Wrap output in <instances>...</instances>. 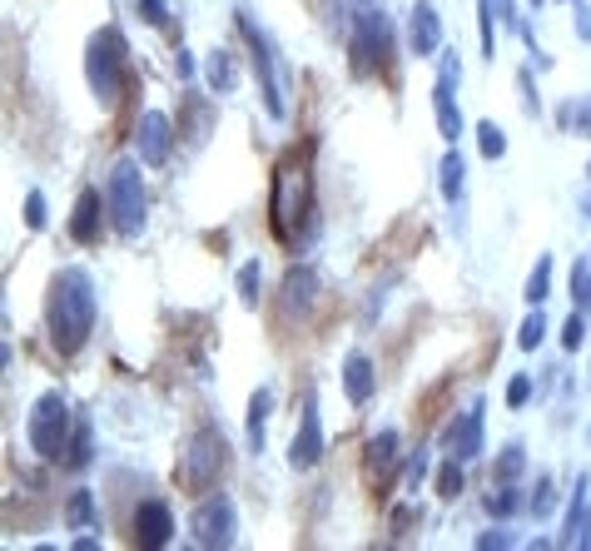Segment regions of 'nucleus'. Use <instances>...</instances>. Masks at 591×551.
<instances>
[{
	"instance_id": "1",
	"label": "nucleus",
	"mask_w": 591,
	"mask_h": 551,
	"mask_svg": "<svg viewBox=\"0 0 591 551\" xmlns=\"http://www.w3.org/2000/svg\"><path fill=\"white\" fill-rule=\"evenodd\" d=\"M95 308H100L95 278L85 274V269H75V264L60 269L55 283H50V303H45L50 343H55L60 353H80L85 338H90V328H95Z\"/></svg>"
},
{
	"instance_id": "2",
	"label": "nucleus",
	"mask_w": 591,
	"mask_h": 551,
	"mask_svg": "<svg viewBox=\"0 0 591 551\" xmlns=\"http://www.w3.org/2000/svg\"><path fill=\"white\" fill-rule=\"evenodd\" d=\"M90 90L100 105H120L125 80H130V45L120 35V25H105L100 35H90V60H85Z\"/></svg>"
},
{
	"instance_id": "3",
	"label": "nucleus",
	"mask_w": 591,
	"mask_h": 551,
	"mask_svg": "<svg viewBox=\"0 0 591 551\" xmlns=\"http://www.w3.org/2000/svg\"><path fill=\"white\" fill-rule=\"evenodd\" d=\"M224 462H229L224 432H219V427H194V432H189V442H184V452H179L174 477H179V487H184V492H194V497H199V492H209V487L219 482Z\"/></svg>"
},
{
	"instance_id": "4",
	"label": "nucleus",
	"mask_w": 591,
	"mask_h": 551,
	"mask_svg": "<svg viewBox=\"0 0 591 551\" xmlns=\"http://www.w3.org/2000/svg\"><path fill=\"white\" fill-rule=\"evenodd\" d=\"M308 169L303 159H284L274 174V199H269V224L279 234V244H298V219H308Z\"/></svg>"
},
{
	"instance_id": "5",
	"label": "nucleus",
	"mask_w": 591,
	"mask_h": 551,
	"mask_svg": "<svg viewBox=\"0 0 591 551\" xmlns=\"http://www.w3.org/2000/svg\"><path fill=\"white\" fill-rule=\"evenodd\" d=\"M105 204H110L115 234L135 239V234L145 229V179H140V164H135V159H125V164L110 169V179H105Z\"/></svg>"
},
{
	"instance_id": "6",
	"label": "nucleus",
	"mask_w": 591,
	"mask_h": 551,
	"mask_svg": "<svg viewBox=\"0 0 591 551\" xmlns=\"http://www.w3.org/2000/svg\"><path fill=\"white\" fill-rule=\"evenodd\" d=\"M25 442L35 447V457H60L70 447V403L60 393H45L35 403V413L25 422Z\"/></svg>"
},
{
	"instance_id": "7",
	"label": "nucleus",
	"mask_w": 591,
	"mask_h": 551,
	"mask_svg": "<svg viewBox=\"0 0 591 551\" xmlns=\"http://www.w3.org/2000/svg\"><path fill=\"white\" fill-rule=\"evenodd\" d=\"M189 532H194L199 547H234V532H239V512H234V502H229L224 492L204 497V502L194 507V517H189Z\"/></svg>"
},
{
	"instance_id": "8",
	"label": "nucleus",
	"mask_w": 591,
	"mask_h": 551,
	"mask_svg": "<svg viewBox=\"0 0 591 551\" xmlns=\"http://www.w3.org/2000/svg\"><path fill=\"white\" fill-rule=\"evenodd\" d=\"M239 30H244V40H249V50H254V75H259L264 105H269V115H274V120H284V115H289V105H284V85H279V70H274V50H269L264 30H254V20H249L244 10H239Z\"/></svg>"
},
{
	"instance_id": "9",
	"label": "nucleus",
	"mask_w": 591,
	"mask_h": 551,
	"mask_svg": "<svg viewBox=\"0 0 591 551\" xmlns=\"http://www.w3.org/2000/svg\"><path fill=\"white\" fill-rule=\"evenodd\" d=\"M169 149H174V120L164 110H145L135 120V154H140V164H149V169L169 164Z\"/></svg>"
},
{
	"instance_id": "10",
	"label": "nucleus",
	"mask_w": 591,
	"mask_h": 551,
	"mask_svg": "<svg viewBox=\"0 0 591 551\" xmlns=\"http://www.w3.org/2000/svg\"><path fill=\"white\" fill-rule=\"evenodd\" d=\"M323 417H318V403H313V393H308V403H303V417H298V432L294 442H289V467L298 472H308V467H318L323 462Z\"/></svg>"
},
{
	"instance_id": "11",
	"label": "nucleus",
	"mask_w": 591,
	"mask_h": 551,
	"mask_svg": "<svg viewBox=\"0 0 591 551\" xmlns=\"http://www.w3.org/2000/svg\"><path fill=\"white\" fill-rule=\"evenodd\" d=\"M408 45H413L418 60H433L443 50V15H438L433 0H418L413 5V15H408Z\"/></svg>"
},
{
	"instance_id": "12",
	"label": "nucleus",
	"mask_w": 591,
	"mask_h": 551,
	"mask_svg": "<svg viewBox=\"0 0 591 551\" xmlns=\"http://www.w3.org/2000/svg\"><path fill=\"white\" fill-rule=\"evenodd\" d=\"M105 214H110V204L100 199V189H85V194L75 199V214H70V239H75V244H100Z\"/></svg>"
},
{
	"instance_id": "13",
	"label": "nucleus",
	"mask_w": 591,
	"mask_h": 551,
	"mask_svg": "<svg viewBox=\"0 0 591 551\" xmlns=\"http://www.w3.org/2000/svg\"><path fill=\"white\" fill-rule=\"evenodd\" d=\"M174 537V512L164 502H140L135 507V542L140 547H169Z\"/></svg>"
},
{
	"instance_id": "14",
	"label": "nucleus",
	"mask_w": 591,
	"mask_h": 551,
	"mask_svg": "<svg viewBox=\"0 0 591 551\" xmlns=\"http://www.w3.org/2000/svg\"><path fill=\"white\" fill-rule=\"evenodd\" d=\"M447 447H452V457L457 462H472V457H482V403H472L462 422H452L447 427Z\"/></svg>"
},
{
	"instance_id": "15",
	"label": "nucleus",
	"mask_w": 591,
	"mask_h": 551,
	"mask_svg": "<svg viewBox=\"0 0 591 551\" xmlns=\"http://www.w3.org/2000/svg\"><path fill=\"white\" fill-rule=\"evenodd\" d=\"M343 393H348V403H358V408L378 393V373H373V358H368V353H348V358H343Z\"/></svg>"
},
{
	"instance_id": "16",
	"label": "nucleus",
	"mask_w": 591,
	"mask_h": 551,
	"mask_svg": "<svg viewBox=\"0 0 591 551\" xmlns=\"http://www.w3.org/2000/svg\"><path fill=\"white\" fill-rule=\"evenodd\" d=\"M457 80L452 75H438V90H433V110H438V135L447 144H457L462 139V110H457Z\"/></svg>"
},
{
	"instance_id": "17",
	"label": "nucleus",
	"mask_w": 591,
	"mask_h": 551,
	"mask_svg": "<svg viewBox=\"0 0 591 551\" xmlns=\"http://www.w3.org/2000/svg\"><path fill=\"white\" fill-rule=\"evenodd\" d=\"M313 303H318V274L303 264V269H294V274L284 278V313H294V308L308 313Z\"/></svg>"
},
{
	"instance_id": "18",
	"label": "nucleus",
	"mask_w": 591,
	"mask_h": 551,
	"mask_svg": "<svg viewBox=\"0 0 591 551\" xmlns=\"http://www.w3.org/2000/svg\"><path fill=\"white\" fill-rule=\"evenodd\" d=\"M269 413H274V388H259V393L249 398V452H264Z\"/></svg>"
},
{
	"instance_id": "19",
	"label": "nucleus",
	"mask_w": 591,
	"mask_h": 551,
	"mask_svg": "<svg viewBox=\"0 0 591 551\" xmlns=\"http://www.w3.org/2000/svg\"><path fill=\"white\" fill-rule=\"evenodd\" d=\"M393 467H398V432L383 427V432L368 442V472H373V477H388Z\"/></svg>"
},
{
	"instance_id": "20",
	"label": "nucleus",
	"mask_w": 591,
	"mask_h": 551,
	"mask_svg": "<svg viewBox=\"0 0 591 551\" xmlns=\"http://www.w3.org/2000/svg\"><path fill=\"white\" fill-rule=\"evenodd\" d=\"M587 527H591V512H587V477H577V497H572V512H567V537H562V542H582V547H591Z\"/></svg>"
},
{
	"instance_id": "21",
	"label": "nucleus",
	"mask_w": 591,
	"mask_h": 551,
	"mask_svg": "<svg viewBox=\"0 0 591 551\" xmlns=\"http://www.w3.org/2000/svg\"><path fill=\"white\" fill-rule=\"evenodd\" d=\"M95 522H100V507H95V497H90V492H70V502H65V527L85 532V527H95Z\"/></svg>"
},
{
	"instance_id": "22",
	"label": "nucleus",
	"mask_w": 591,
	"mask_h": 551,
	"mask_svg": "<svg viewBox=\"0 0 591 551\" xmlns=\"http://www.w3.org/2000/svg\"><path fill=\"white\" fill-rule=\"evenodd\" d=\"M204 75H209V85H214L219 95H229V90L239 85V70H234L229 50H214V55H209V65H204Z\"/></svg>"
},
{
	"instance_id": "23",
	"label": "nucleus",
	"mask_w": 591,
	"mask_h": 551,
	"mask_svg": "<svg viewBox=\"0 0 591 551\" xmlns=\"http://www.w3.org/2000/svg\"><path fill=\"white\" fill-rule=\"evenodd\" d=\"M562 130L567 135H591V95H577L562 105Z\"/></svg>"
},
{
	"instance_id": "24",
	"label": "nucleus",
	"mask_w": 591,
	"mask_h": 551,
	"mask_svg": "<svg viewBox=\"0 0 591 551\" xmlns=\"http://www.w3.org/2000/svg\"><path fill=\"white\" fill-rule=\"evenodd\" d=\"M462 184H467V164H462V154L452 149V154L443 159V199H447V204H457Z\"/></svg>"
},
{
	"instance_id": "25",
	"label": "nucleus",
	"mask_w": 591,
	"mask_h": 551,
	"mask_svg": "<svg viewBox=\"0 0 591 551\" xmlns=\"http://www.w3.org/2000/svg\"><path fill=\"white\" fill-rule=\"evenodd\" d=\"M552 293V259H537V269L527 278V303H547Z\"/></svg>"
},
{
	"instance_id": "26",
	"label": "nucleus",
	"mask_w": 591,
	"mask_h": 551,
	"mask_svg": "<svg viewBox=\"0 0 591 551\" xmlns=\"http://www.w3.org/2000/svg\"><path fill=\"white\" fill-rule=\"evenodd\" d=\"M259 288H264V269H259V259H249V264L239 269V298L254 308V303H259Z\"/></svg>"
},
{
	"instance_id": "27",
	"label": "nucleus",
	"mask_w": 591,
	"mask_h": 551,
	"mask_svg": "<svg viewBox=\"0 0 591 551\" xmlns=\"http://www.w3.org/2000/svg\"><path fill=\"white\" fill-rule=\"evenodd\" d=\"M522 467H527V457H522V447H517V442H512V447H507V452H502V462H497V467H492V482H512V477H517V472H522Z\"/></svg>"
},
{
	"instance_id": "28",
	"label": "nucleus",
	"mask_w": 591,
	"mask_h": 551,
	"mask_svg": "<svg viewBox=\"0 0 591 551\" xmlns=\"http://www.w3.org/2000/svg\"><path fill=\"white\" fill-rule=\"evenodd\" d=\"M477 144H482V154H487V159H502V154H507V135H502L492 120H487V125H477Z\"/></svg>"
},
{
	"instance_id": "29",
	"label": "nucleus",
	"mask_w": 591,
	"mask_h": 551,
	"mask_svg": "<svg viewBox=\"0 0 591 551\" xmlns=\"http://www.w3.org/2000/svg\"><path fill=\"white\" fill-rule=\"evenodd\" d=\"M572 303H577L582 313H591V264H577V269H572Z\"/></svg>"
},
{
	"instance_id": "30",
	"label": "nucleus",
	"mask_w": 591,
	"mask_h": 551,
	"mask_svg": "<svg viewBox=\"0 0 591 551\" xmlns=\"http://www.w3.org/2000/svg\"><path fill=\"white\" fill-rule=\"evenodd\" d=\"M542 338H547V318H542V303H537V313H532V318L522 323V333H517V343H522V348L532 353V348H537Z\"/></svg>"
},
{
	"instance_id": "31",
	"label": "nucleus",
	"mask_w": 591,
	"mask_h": 551,
	"mask_svg": "<svg viewBox=\"0 0 591 551\" xmlns=\"http://www.w3.org/2000/svg\"><path fill=\"white\" fill-rule=\"evenodd\" d=\"M85 462H90V422H80L75 442L65 447V467H85Z\"/></svg>"
},
{
	"instance_id": "32",
	"label": "nucleus",
	"mask_w": 591,
	"mask_h": 551,
	"mask_svg": "<svg viewBox=\"0 0 591 551\" xmlns=\"http://www.w3.org/2000/svg\"><path fill=\"white\" fill-rule=\"evenodd\" d=\"M487 512H492V517H512V512H522V492H517V487H502V492L487 502Z\"/></svg>"
},
{
	"instance_id": "33",
	"label": "nucleus",
	"mask_w": 591,
	"mask_h": 551,
	"mask_svg": "<svg viewBox=\"0 0 591 551\" xmlns=\"http://www.w3.org/2000/svg\"><path fill=\"white\" fill-rule=\"evenodd\" d=\"M457 492H462V467H457V457H452L443 472H438V497H447V502H452Z\"/></svg>"
},
{
	"instance_id": "34",
	"label": "nucleus",
	"mask_w": 591,
	"mask_h": 551,
	"mask_svg": "<svg viewBox=\"0 0 591 551\" xmlns=\"http://www.w3.org/2000/svg\"><path fill=\"white\" fill-rule=\"evenodd\" d=\"M25 224H30V229H45V194H40V189L25 194Z\"/></svg>"
},
{
	"instance_id": "35",
	"label": "nucleus",
	"mask_w": 591,
	"mask_h": 551,
	"mask_svg": "<svg viewBox=\"0 0 591 551\" xmlns=\"http://www.w3.org/2000/svg\"><path fill=\"white\" fill-rule=\"evenodd\" d=\"M562 343H567L572 353L587 343V318H582V313H572V318H567V328H562Z\"/></svg>"
},
{
	"instance_id": "36",
	"label": "nucleus",
	"mask_w": 591,
	"mask_h": 551,
	"mask_svg": "<svg viewBox=\"0 0 591 551\" xmlns=\"http://www.w3.org/2000/svg\"><path fill=\"white\" fill-rule=\"evenodd\" d=\"M532 403V378L527 373H517L512 378V388H507V408H527Z\"/></svg>"
},
{
	"instance_id": "37",
	"label": "nucleus",
	"mask_w": 591,
	"mask_h": 551,
	"mask_svg": "<svg viewBox=\"0 0 591 551\" xmlns=\"http://www.w3.org/2000/svg\"><path fill=\"white\" fill-rule=\"evenodd\" d=\"M135 10L145 15L149 25H164L169 20V0H135Z\"/></svg>"
},
{
	"instance_id": "38",
	"label": "nucleus",
	"mask_w": 591,
	"mask_h": 551,
	"mask_svg": "<svg viewBox=\"0 0 591 551\" xmlns=\"http://www.w3.org/2000/svg\"><path fill=\"white\" fill-rule=\"evenodd\" d=\"M552 507H557V497H552V482L542 477V482H537V497H532V512H537V517H547Z\"/></svg>"
},
{
	"instance_id": "39",
	"label": "nucleus",
	"mask_w": 591,
	"mask_h": 551,
	"mask_svg": "<svg viewBox=\"0 0 591 551\" xmlns=\"http://www.w3.org/2000/svg\"><path fill=\"white\" fill-rule=\"evenodd\" d=\"M423 477H428V457H423V452H418V457H413V462H408V487H413V492H418V487H423Z\"/></svg>"
},
{
	"instance_id": "40",
	"label": "nucleus",
	"mask_w": 591,
	"mask_h": 551,
	"mask_svg": "<svg viewBox=\"0 0 591 551\" xmlns=\"http://www.w3.org/2000/svg\"><path fill=\"white\" fill-rule=\"evenodd\" d=\"M577 30H582V40H591V10L587 5H577Z\"/></svg>"
},
{
	"instance_id": "41",
	"label": "nucleus",
	"mask_w": 591,
	"mask_h": 551,
	"mask_svg": "<svg viewBox=\"0 0 591 551\" xmlns=\"http://www.w3.org/2000/svg\"><path fill=\"white\" fill-rule=\"evenodd\" d=\"M507 542H512V537H502V532H497V537H492V532H487V537H477V547H507Z\"/></svg>"
},
{
	"instance_id": "42",
	"label": "nucleus",
	"mask_w": 591,
	"mask_h": 551,
	"mask_svg": "<svg viewBox=\"0 0 591 551\" xmlns=\"http://www.w3.org/2000/svg\"><path fill=\"white\" fill-rule=\"evenodd\" d=\"M587 219H591V199H587Z\"/></svg>"
},
{
	"instance_id": "43",
	"label": "nucleus",
	"mask_w": 591,
	"mask_h": 551,
	"mask_svg": "<svg viewBox=\"0 0 591 551\" xmlns=\"http://www.w3.org/2000/svg\"><path fill=\"white\" fill-rule=\"evenodd\" d=\"M587 174H591V169H587Z\"/></svg>"
}]
</instances>
